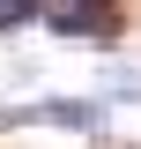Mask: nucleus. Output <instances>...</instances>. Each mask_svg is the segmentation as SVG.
<instances>
[{
    "instance_id": "7ed1b4c3",
    "label": "nucleus",
    "mask_w": 141,
    "mask_h": 149,
    "mask_svg": "<svg viewBox=\"0 0 141 149\" xmlns=\"http://www.w3.org/2000/svg\"><path fill=\"white\" fill-rule=\"evenodd\" d=\"M37 15H45V0H0V30H22Z\"/></svg>"
},
{
    "instance_id": "f03ea898",
    "label": "nucleus",
    "mask_w": 141,
    "mask_h": 149,
    "mask_svg": "<svg viewBox=\"0 0 141 149\" xmlns=\"http://www.w3.org/2000/svg\"><path fill=\"white\" fill-rule=\"evenodd\" d=\"M22 119H45V127H67V134H104V104L97 97H45Z\"/></svg>"
},
{
    "instance_id": "f257e3e1",
    "label": "nucleus",
    "mask_w": 141,
    "mask_h": 149,
    "mask_svg": "<svg viewBox=\"0 0 141 149\" xmlns=\"http://www.w3.org/2000/svg\"><path fill=\"white\" fill-rule=\"evenodd\" d=\"M45 22L59 37H111L119 30V8L111 0H67V8H45Z\"/></svg>"
}]
</instances>
